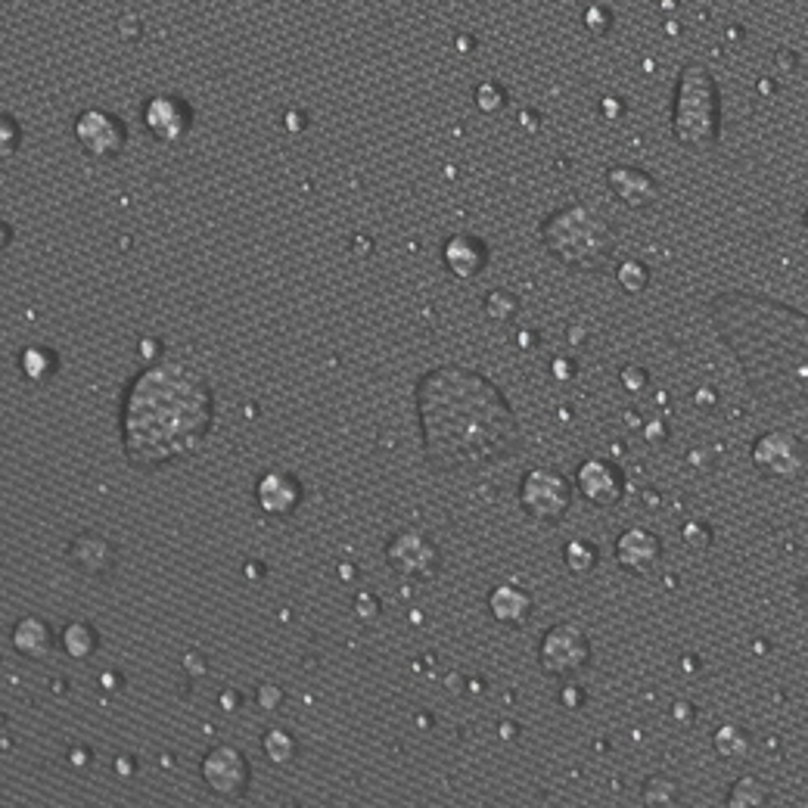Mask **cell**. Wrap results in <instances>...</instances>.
Instances as JSON below:
<instances>
[{"instance_id":"obj_1","label":"cell","mask_w":808,"mask_h":808,"mask_svg":"<svg viewBox=\"0 0 808 808\" xmlns=\"http://www.w3.org/2000/svg\"><path fill=\"white\" fill-rule=\"evenodd\" d=\"M423 448L432 467H488L516 454L519 420L504 392L470 367H436L414 389Z\"/></svg>"},{"instance_id":"obj_2","label":"cell","mask_w":808,"mask_h":808,"mask_svg":"<svg viewBox=\"0 0 808 808\" xmlns=\"http://www.w3.org/2000/svg\"><path fill=\"white\" fill-rule=\"evenodd\" d=\"M709 314L749 389L777 411L808 414V314L746 293L715 296Z\"/></svg>"},{"instance_id":"obj_3","label":"cell","mask_w":808,"mask_h":808,"mask_svg":"<svg viewBox=\"0 0 808 808\" xmlns=\"http://www.w3.org/2000/svg\"><path fill=\"white\" fill-rule=\"evenodd\" d=\"M215 395L184 361H156L122 395V448L137 470H159L193 454L212 432Z\"/></svg>"},{"instance_id":"obj_4","label":"cell","mask_w":808,"mask_h":808,"mask_svg":"<svg viewBox=\"0 0 808 808\" xmlns=\"http://www.w3.org/2000/svg\"><path fill=\"white\" fill-rule=\"evenodd\" d=\"M541 243L557 262L579 271H597L616 252V227L594 206L572 202L541 224Z\"/></svg>"},{"instance_id":"obj_5","label":"cell","mask_w":808,"mask_h":808,"mask_svg":"<svg viewBox=\"0 0 808 808\" xmlns=\"http://www.w3.org/2000/svg\"><path fill=\"white\" fill-rule=\"evenodd\" d=\"M672 134L681 147L690 150H709L721 137V94L703 63H687L678 72Z\"/></svg>"},{"instance_id":"obj_6","label":"cell","mask_w":808,"mask_h":808,"mask_svg":"<svg viewBox=\"0 0 808 808\" xmlns=\"http://www.w3.org/2000/svg\"><path fill=\"white\" fill-rule=\"evenodd\" d=\"M538 662L544 675L551 678H575L579 672L588 669L591 662V641L588 634L572 625V622H557L544 631V638L538 644Z\"/></svg>"},{"instance_id":"obj_7","label":"cell","mask_w":808,"mask_h":808,"mask_svg":"<svg viewBox=\"0 0 808 808\" xmlns=\"http://www.w3.org/2000/svg\"><path fill=\"white\" fill-rule=\"evenodd\" d=\"M519 507L535 523H560L572 507V485L557 470L535 467L519 482Z\"/></svg>"},{"instance_id":"obj_8","label":"cell","mask_w":808,"mask_h":808,"mask_svg":"<svg viewBox=\"0 0 808 808\" xmlns=\"http://www.w3.org/2000/svg\"><path fill=\"white\" fill-rule=\"evenodd\" d=\"M753 467L765 479H796L808 464V448L793 429H768L753 442Z\"/></svg>"},{"instance_id":"obj_9","label":"cell","mask_w":808,"mask_h":808,"mask_svg":"<svg viewBox=\"0 0 808 808\" xmlns=\"http://www.w3.org/2000/svg\"><path fill=\"white\" fill-rule=\"evenodd\" d=\"M386 563L411 582H429L439 575L442 554L432 538H426L417 529H404L389 538L386 544Z\"/></svg>"},{"instance_id":"obj_10","label":"cell","mask_w":808,"mask_h":808,"mask_svg":"<svg viewBox=\"0 0 808 808\" xmlns=\"http://www.w3.org/2000/svg\"><path fill=\"white\" fill-rule=\"evenodd\" d=\"M199 774L206 787L221 796V799H243L249 784H252V768L249 759L240 753L237 746H212L206 756H202Z\"/></svg>"},{"instance_id":"obj_11","label":"cell","mask_w":808,"mask_h":808,"mask_svg":"<svg viewBox=\"0 0 808 808\" xmlns=\"http://www.w3.org/2000/svg\"><path fill=\"white\" fill-rule=\"evenodd\" d=\"M75 140L94 159H115L128 143V128L115 112L94 106L75 119Z\"/></svg>"},{"instance_id":"obj_12","label":"cell","mask_w":808,"mask_h":808,"mask_svg":"<svg viewBox=\"0 0 808 808\" xmlns=\"http://www.w3.org/2000/svg\"><path fill=\"white\" fill-rule=\"evenodd\" d=\"M143 125L159 143H181L193 128V109L178 94H156L143 106Z\"/></svg>"},{"instance_id":"obj_13","label":"cell","mask_w":808,"mask_h":808,"mask_svg":"<svg viewBox=\"0 0 808 808\" xmlns=\"http://www.w3.org/2000/svg\"><path fill=\"white\" fill-rule=\"evenodd\" d=\"M575 488L594 507H616L625 495V476L613 460L588 457L579 473H575Z\"/></svg>"},{"instance_id":"obj_14","label":"cell","mask_w":808,"mask_h":808,"mask_svg":"<svg viewBox=\"0 0 808 808\" xmlns=\"http://www.w3.org/2000/svg\"><path fill=\"white\" fill-rule=\"evenodd\" d=\"M662 560V541L656 532L650 529H625L619 538H616V563L634 575H647L656 569V563Z\"/></svg>"},{"instance_id":"obj_15","label":"cell","mask_w":808,"mask_h":808,"mask_svg":"<svg viewBox=\"0 0 808 808\" xmlns=\"http://www.w3.org/2000/svg\"><path fill=\"white\" fill-rule=\"evenodd\" d=\"M255 501L268 516H293L302 504V482L293 473L271 470L265 476H258Z\"/></svg>"},{"instance_id":"obj_16","label":"cell","mask_w":808,"mask_h":808,"mask_svg":"<svg viewBox=\"0 0 808 808\" xmlns=\"http://www.w3.org/2000/svg\"><path fill=\"white\" fill-rule=\"evenodd\" d=\"M606 187H610V193L628 209H650L659 199V184L644 168H634V165H613L606 171Z\"/></svg>"},{"instance_id":"obj_17","label":"cell","mask_w":808,"mask_h":808,"mask_svg":"<svg viewBox=\"0 0 808 808\" xmlns=\"http://www.w3.org/2000/svg\"><path fill=\"white\" fill-rule=\"evenodd\" d=\"M442 262L451 271V277L473 280L488 265V246H485V240H479L473 234H454L445 240Z\"/></svg>"},{"instance_id":"obj_18","label":"cell","mask_w":808,"mask_h":808,"mask_svg":"<svg viewBox=\"0 0 808 808\" xmlns=\"http://www.w3.org/2000/svg\"><path fill=\"white\" fill-rule=\"evenodd\" d=\"M69 560L81 575L103 579V575L115 569V544L97 532H84L69 544Z\"/></svg>"},{"instance_id":"obj_19","label":"cell","mask_w":808,"mask_h":808,"mask_svg":"<svg viewBox=\"0 0 808 808\" xmlns=\"http://www.w3.org/2000/svg\"><path fill=\"white\" fill-rule=\"evenodd\" d=\"M10 644L19 656L32 659V662H44L53 653V631L44 619L38 616H25L13 625L10 631Z\"/></svg>"},{"instance_id":"obj_20","label":"cell","mask_w":808,"mask_h":808,"mask_svg":"<svg viewBox=\"0 0 808 808\" xmlns=\"http://www.w3.org/2000/svg\"><path fill=\"white\" fill-rule=\"evenodd\" d=\"M532 610H535L532 594H526L516 585H498V588H492V594H488V613H492L501 625H510V628L526 625Z\"/></svg>"},{"instance_id":"obj_21","label":"cell","mask_w":808,"mask_h":808,"mask_svg":"<svg viewBox=\"0 0 808 808\" xmlns=\"http://www.w3.org/2000/svg\"><path fill=\"white\" fill-rule=\"evenodd\" d=\"M60 647L72 659H91L94 650L100 647V634L91 622H69L60 631Z\"/></svg>"},{"instance_id":"obj_22","label":"cell","mask_w":808,"mask_h":808,"mask_svg":"<svg viewBox=\"0 0 808 808\" xmlns=\"http://www.w3.org/2000/svg\"><path fill=\"white\" fill-rule=\"evenodd\" d=\"M712 746L721 759L743 762L749 753H753V737H749L740 725H721L712 737Z\"/></svg>"},{"instance_id":"obj_23","label":"cell","mask_w":808,"mask_h":808,"mask_svg":"<svg viewBox=\"0 0 808 808\" xmlns=\"http://www.w3.org/2000/svg\"><path fill=\"white\" fill-rule=\"evenodd\" d=\"M684 796L681 784L669 774H650L644 787H641V802L647 808H669V805H678Z\"/></svg>"},{"instance_id":"obj_24","label":"cell","mask_w":808,"mask_h":808,"mask_svg":"<svg viewBox=\"0 0 808 808\" xmlns=\"http://www.w3.org/2000/svg\"><path fill=\"white\" fill-rule=\"evenodd\" d=\"M731 808H759V805H768L771 802V790L765 781L753 774H743L734 781V787L728 790V799H725Z\"/></svg>"},{"instance_id":"obj_25","label":"cell","mask_w":808,"mask_h":808,"mask_svg":"<svg viewBox=\"0 0 808 808\" xmlns=\"http://www.w3.org/2000/svg\"><path fill=\"white\" fill-rule=\"evenodd\" d=\"M19 367L28 383H47L56 373V367H60V358H56V352L44 349V345H32V349L22 352Z\"/></svg>"},{"instance_id":"obj_26","label":"cell","mask_w":808,"mask_h":808,"mask_svg":"<svg viewBox=\"0 0 808 808\" xmlns=\"http://www.w3.org/2000/svg\"><path fill=\"white\" fill-rule=\"evenodd\" d=\"M262 749L274 765H290L299 756V740L286 728H271L262 737Z\"/></svg>"},{"instance_id":"obj_27","label":"cell","mask_w":808,"mask_h":808,"mask_svg":"<svg viewBox=\"0 0 808 808\" xmlns=\"http://www.w3.org/2000/svg\"><path fill=\"white\" fill-rule=\"evenodd\" d=\"M563 563H566V569L572 575H588L600 563V551H597L591 541H585V538H572L563 547Z\"/></svg>"},{"instance_id":"obj_28","label":"cell","mask_w":808,"mask_h":808,"mask_svg":"<svg viewBox=\"0 0 808 808\" xmlns=\"http://www.w3.org/2000/svg\"><path fill=\"white\" fill-rule=\"evenodd\" d=\"M616 280H619V286L625 293L638 296L650 286V268L644 262H638V258H625V262L616 268Z\"/></svg>"},{"instance_id":"obj_29","label":"cell","mask_w":808,"mask_h":808,"mask_svg":"<svg viewBox=\"0 0 808 808\" xmlns=\"http://www.w3.org/2000/svg\"><path fill=\"white\" fill-rule=\"evenodd\" d=\"M482 311H485V317L492 324H507L510 317H516L519 302H516V296L510 290H492L482 302Z\"/></svg>"},{"instance_id":"obj_30","label":"cell","mask_w":808,"mask_h":808,"mask_svg":"<svg viewBox=\"0 0 808 808\" xmlns=\"http://www.w3.org/2000/svg\"><path fill=\"white\" fill-rule=\"evenodd\" d=\"M255 703H258V709H262V712H277L286 703V690L277 681H265V684H258V690H255Z\"/></svg>"},{"instance_id":"obj_31","label":"cell","mask_w":808,"mask_h":808,"mask_svg":"<svg viewBox=\"0 0 808 808\" xmlns=\"http://www.w3.org/2000/svg\"><path fill=\"white\" fill-rule=\"evenodd\" d=\"M504 100H507V94H504V88L498 81H485V84H479V88H476V106L482 112H498L504 106Z\"/></svg>"},{"instance_id":"obj_32","label":"cell","mask_w":808,"mask_h":808,"mask_svg":"<svg viewBox=\"0 0 808 808\" xmlns=\"http://www.w3.org/2000/svg\"><path fill=\"white\" fill-rule=\"evenodd\" d=\"M557 700H560V706H566V709H582L585 703H588V694H585V687L575 681V678H563V684H560V690H557Z\"/></svg>"},{"instance_id":"obj_33","label":"cell","mask_w":808,"mask_h":808,"mask_svg":"<svg viewBox=\"0 0 808 808\" xmlns=\"http://www.w3.org/2000/svg\"><path fill=\"white\" fill-rule=\"evenodd\" d=\"M681 538H684L687 547H694V551H703V547L712 544V532L703 523H687L684 532H681Z\"/></svg>"},{"instance_id":"obj_34","label":"cell","mask_w":808,"mask_h":808,"mask_svg":"<svg viewBox=\"0 0 808 808\" xmlns=\"http://www.w3.org/2000/svg\"><path fill=\"white\" fill-rule=\"evenodd\" d=\"M647 383H650V377H647V370H644V367H638V364H625V367H622V386H625L628 392H644Z\"/></svg>"},{"instance_id":"obj_35","label":"cell","mask_w":808,"mask_h":808,"mask_svg":"<svg viewBox=\"0 0 808 808\" xmlns=\"http://www.w3.org/2000/svg\"><path fill=\"white\" fill-rule=\"evenodd\" d=\"M355 613L361 616V622H373L380 616V600H377V594H370V591H364V594H358L355 597Z\"/></svg>"},{"instance_id":"obj_36","label":"cell","mask_w":808,"mask_h":808,"mask_svg":"<svg viewBox=\"0 0 808 808\" xmlns=\"http://www.w3.org/2000/svg\"><path fill=\"white\" fill-rule=\"evenodd\" d=\"M0 134H4V140H0V150H4V159H7V156H13L19 150V128H16V122L10 119V115H4Z\"/></svg>"},{"instance_id":"obj_37","label":"cell","mask_w":808,"mask_h":808,"mask_svg":"<svg viewBox=\"0 0 808 808\" xmlns=\"http://www.w3.org/2000/svg\"><path fill=\"white\" fill-rule=\"evenodd\" d=\"M184 669H187V675L202 678V675L209 672V659H206V653H202V650H190V653H184Z\"/></svg>"},{"instance_id":"obj_38","label":"cell","mask_w":808,"mask_h":808,"mask_svg":"<svg viewBox=\"0 0 808 808\" xmlns=\"http://www.w3.org/2000/svg\"><path fill=\"white\" fill-rule=\"evenodd\" d=\"M672 715H675V721H678V725H694V718H697V709H694V703H687V700H678V703L672 706Z\"/></svg>"},{"instance_id":"obj_39","label":"cell","mask_w":808,"mask_h":808,"mask_svg":"<svg viewBox=\"0 0 808 808\" xmlns=\"http://www.w3.org/2000/svg\"><path fill=\"white\" fill-rule=\"evenodd\" d=\"M218 706H221L224 712H237V709L243 706V694H240V690H234V687H227V690H221Z\"/></svg>"},{"instance_id":"obj_40","label":"cell","mask_w":808,"mask_h":808,"mask_svg":"<svg viewBox=\"0 0 808 808\" xmlns=\"http://www.w3.org/2000/svg\"><path fill=\"white\" fill-rule=\"evenodd\" d=\"M69 765L72 768H88L91 765V753L84 746H75L72 753H69Z\"/></svg>"},{"instance_id":"obj_41","label":"cell","mask_w":808,"mask_h":808,"mask_svg":"<svg viewBox=\"0 0 808 808\" xmlns=\"http://www.w3.org/2000/svg\"><path fill=\"white\" fill-rule=\"evenodd\" d=\"M115 771H119V777H131L137 771V759L134 756H119V759H115Z\"/></svg>"},{"instance_id":"obj_42","label":"cell","mask_w":808,"mask_h":808,"mask_svg":"<svg viewBox=\"0 0 808 808\" xmlns=\"http://www.w3.org/2000/svg\"><path fill=\"white\" fill-rule=\"evenodd\" d=\"M647 439H650V442H656V439H659V442H666V439H669V429L662 426L659 420H653V426L647 429Z\"/></svg>"},{"instance_id":"obj_43","label":"cell","mask_w":808,"mask_h":808,"mask_svg":"<svg viewBox=\"0 0 808 808\" xmlns=\"http://www.w3.org/2000/svg\"><path fill=\"white\" fill-rule=\"evenodd\" d=\"M100 684L106 687V690H122V675L119 672H103V678H100Z\"/></svg>"},{"instance_id":"obj_44","label":"cell","mask_w":808,"mask_h":808,"mask_svg":"<svg viewBox=\"0 0 808 808\" xmlns=\"http://www.w3.org/2000/svg\"><path fill=\"white\" fill-rule=\"evenodd\" d=\"M796 597H799V603H802V610H808V575L802 579V585H799V594H796Z\"/></svg>"},{"instance_id":"obj_45","label":"cell","mask_w":808,"mask_h":808,"mask_svg":"<svg viewBox=\"0 0 808 808\" xmlns=\"http://www.w3.org/2000/svg\"><path fill=\"white\" fill-rule=\"evenodd\" d=\"M516 734H519L516 725H504V728H501V737H516Z\"/></svg>"}]
</instances>
